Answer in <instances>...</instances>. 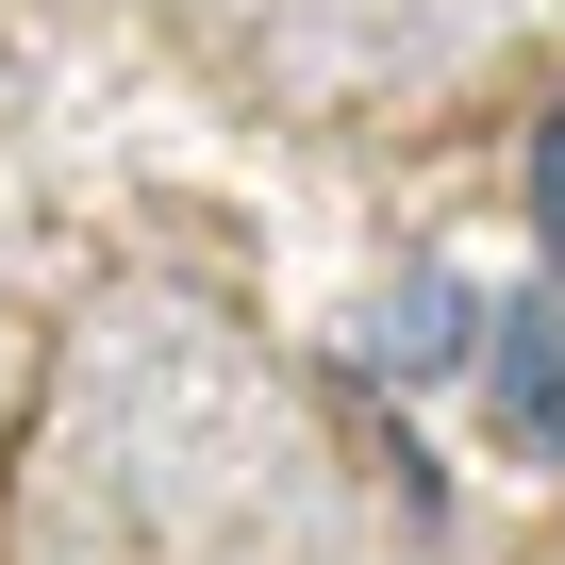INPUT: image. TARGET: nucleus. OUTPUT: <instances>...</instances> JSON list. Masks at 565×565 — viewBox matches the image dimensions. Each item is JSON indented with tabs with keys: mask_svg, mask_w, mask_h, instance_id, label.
I'll use <instances>...</instances> for the list:
<instances>
[{
	"mask_svg": "<svg viewBox=\"0 0 565 565\" xmlns=\"http://www.w3.org/2000/svg\"><path fill=\"white\" fill-rule=\"evenodd\" d=\"M482 399L532 466H565V300H499L482 317Z\"/></svg>",
	"mask_w": 565,
	"mask_h": 565,
	"instance_id": "f257e3e1",
	"label": "nucleus"
},
{
	"mask_svg": "<svg viewBox=\"0 0 565 565\" xmlns=\"http://www.w3.org/2000/svg\"><path fill=\"white\" fill-rule=\"evenodd\" d=\"M449 317H466V282H399V300H383V366H449Z\"/></svg>",
	"mask_w": 565,
	"mask_h": 565,
	"instance_id": "f03ea898",
	"label": "nucleus"
},
{
	"mask_svg": "<svg viewBox=\"0 0 565 565\" xmlns=\"http://www.w3.org/2000/svg\"><path fill=\"white\" fill-rule=\"evenodd\" d=\"M532 249L565 266V117H532Z\"/></svg>",
	"mask_w": 565,
	"mask_h": 565,
	"instance_id": "7ed1b4c3",
	"label": "nucleus"
}]
</instances>
